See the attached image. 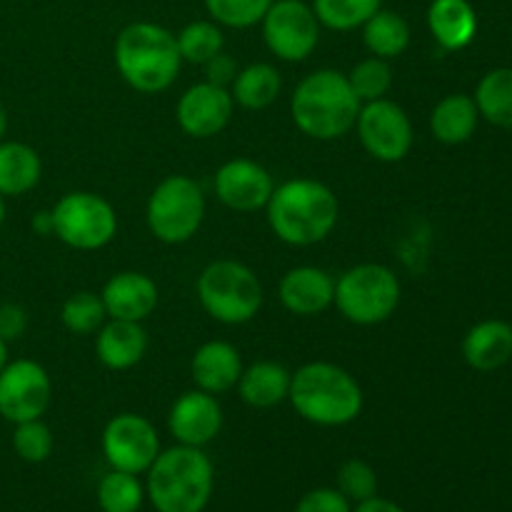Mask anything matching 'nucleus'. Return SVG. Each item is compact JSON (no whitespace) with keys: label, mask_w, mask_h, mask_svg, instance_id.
Segmentation results:
<instances>
[{"label":"nucleus","mask_w":512,"mask_h":512,"mask_svg":"<svg viewBox=\"0 0 512 512\" xmlns=\"http://www.w3.org/2000/svg\"><path fill=\"white\" fill-rule=\"evenodd\" d=\"M290 378H293V373L285 365L275 363V360H258V363L243 368L235 388H238L245 405L265 410L288 400Z\"/></svg>","instance_id":"5701e85b"},{"label":"nucleus","mask_w":512,"mask_h":512,"mask_svg":"<svg viewBox=\"0 0 512 512\" xmlns=\"http://www.w3.org/2000/svg\"><path fill=\"white\" fill-rule=\"evenodd\" d=\"M108 313H105L103 298L88 290H80L73 293L63 303L60 310V320H63L65 330H70L73 335H90L105 323Z\"/></svg>","instance_id":"473e14b6"},{"label":"nucleus","mask_w":512,"mask_h":512,"mask_svg":"<svg viewBox=\"0 0 512 512\" xmlns=\"http://www.w3.org/2000/svg\"><path fill=\"white\" fill-rule=\"evenodd\" d=\"M160 453V438L153 423L143 415L120 413L105 425L103 455L113 470L123 473H148Z\"/></svg>","instance_id":"f8f14e48"},{"label":"nucleus","mask_w":512,"mask_h":512,"mask_svg":"<svg viewBox=\"0 0 512 512\" xmlns=\"http://www.w3.org/2000/svg\"><path fill=\"white\" fill-rule=\"evenodd\" d=\"M240 373H243V360H240L238 348L225 343V340L203 343L195 350L193 363H190V375H193L195 388L210 395L233 390L238 385Z\"/></svg>","instance_id":"6ab92c4d"},{"label":"nucleus","mask_w":512,"mask_h":512,"mask_svg":"<svg viewBox=\"0 0 512 512\" xmlns=\"http://www.w3.org/2000/svg\"><path fill=\"white\" fill-rule=\"evenodd\" d=\"M5 130H8V113H5V105L0 103V140H3Z\"/></svg>","instance_id":"79ce46f5"},{"label":"nucleus","mask_w":512,"mask_h":512,"mask_svg":"<svg viewBox=\"0 0 512 512\" xmlns=\"http://www.w3.org/2000/svg\"><path fill=\"white\" fill-rule=\"evenodd\" d=\"M115 68L125 83L145 95L168 90L180 73L178 40L158 23H130L115 38Z\"/></svg>","instance_id":"20e7f679"},{"label":"nucleus","mask_w":512,"mask_h":512,"mask_svg":"<svg viewBox=\"0 0 512 512\" xmlns=\"http://www.w3.org/2000/svg\"><path fill=\"white\" fill-rule=\"evenodd\" d=\"M473 100L485 120L512 130V68H495L483 75Z\"/></svg>","instance_id":"cd10ccee"},{"label":"nucleus","mask_w":512,"mask_h":512,"mask_svg":"<svg viewBox=\"0 0 512 512\" xmlns=\"http://www.w3.org/2000/svg\"><path fill=\"white\" fill-rule=\"evenodd\" d=\"M383 0H313V13L320 25L338 33L363 28L365 20L378 13Z\"/></svg>","instance_id":"c85d7f7f"},{"label":"nucleus","mask_w":512,"mask_h":512,"mask_svg":"<svg viewBox=\"0 0 512 512\" xmlns=\"http://www.w3.org/2000/svg\"><path fill=\"white\" fill-rule=\"evenodd\" d=\"M360 100L340 70H315L305 75L290 98L295 128L313 140H338L355 128Z\"/></svg>","instance_id":"7ed1b4c3"},{"label":"nucleus","mask_w":512,"mask_h":512,"mask_svg":"<svg viewBox=\"0 0 512 512\" xmlns=\"http://www.w3.org/2000/svg\"><path fill=\"white\" fill-rule=\"evenodd\" d=\"M53 235L73 250H100L118 233V215L103 195L75 190L50 210Z\"/></svg>","instance_id":"1a4fd4ad"},{"label":"nucleus","mask_w":512,"mask_h":512,"mask_svg":"<svg viewBox=\"0 0 512 512\" xmlns=\"http://www.w3.org/2000/svg\"><path fill=\"white\" fill-rule=\"evenodd\" d=\"M348 83L353 93L358 95L360 103H373V100L385 98L390 93V88H393V70H390L388 60L370 55V58L353 65V70L348 73Z\"/></svg>","instance_id":"2f4dec72"},{"label":"nucleus","mask_w":512,"mask_h":512,"mask_svg":"<svg viewBox=\"0 0 512 512\" xmlns=\"http://www.w3.org/2000/svg\"><path fill=\"white\" fill-rule=\"evenodd\" d=\"M335 308L355 325H380L398 310L400 280L380 263H363L335 280Z\"/></svg>","instance_id":"0eeeda50"},{"label":"nucleus","mask_w":512,"mask_h":512,"mask_svg":"<svg viewBox=\"0 0 512 512\" xmlns=\"http://www.w3.org/2000/svg\"><path fill=\"white\" fill-rule=\"evenodd\" d=\"M338 215L340 205L333 190L313 178H295L275 185L265 205L270 230L278 240L295 248L323 243L338 225Z\"/></svg>","instance_id":"f257e3e1"},{"label":"nucleus","mask_w":512,"mask_h":512,"mask_svg":"<svg viewBox=\"0 0 512 512\" xmlns=\"http://www.w3.org/2000/svg\"><path fill=\"white\" fill-rule=\"evenodd\" d=\"M143 498L145 488L133 473L110 470L98 483V505L103 512H138Z\"/></svg>","instance_id":"7c9ffc66"},{"label":"nucleus","mask_w":512,"mask_h":512,"mask_svg":"<svg viewBox=\"0 0 512 512\" xmlns=\"http://www.w3.org/2000/svg\"><path fill=\"white\" fill-rule=\"evenodd\" d=\"M233 95L228 88L208 83H195L185 90L175 105V118L180 130L190 138H213L228 128L233 118Z\"/></svg>","instance_id":"4468645a"},{"label":"nucleus","mask_w":512,"mask_h":512,"mask_svg":"<svg viewBox=\"0 0 512 512\" xmlns=\"http://www.w3.org/2000/svg\"><path fill=\"white\" fill-rule=\"evenodd\" d=\"M203 70H205V80L213 85H220V88H228V85L235 80V75H238V65H235V60L225 53L213 55L208 63H203Z\"/></svg>","instance_id":"58836bf2"},{"label":"nucleus","mask_w":512,"mask_h":512,"mask_svg":"<svg viewBox=\"0 0 512 512\" xmlns=\"http://www.w3.org/2000/svg\"><path fill=\"white\" fill-rule=\"evenodd\" d=\"M283 90V78L278 68L270 63H253L248 68L238 70L235 80L230 83V95L233 103H238L245 110H263L278 100Z\"/></svg>","instance_id":"a878e982"},{"label":"nucleus","mask_w":512,"mask_h":512,"mask_svg":"<svg viewBox=\"0 0 512 512\" xmlns=\"http://www.w3.org/2000/svg\"><path fill=\"white\" fill-rule=\"evenodd\" d=\"M363 43L370 55L383 60H393L403 55L410 45L408 20L393 10H383L370 15L363 23Z\"/></svg>","instance_id":"bb28decb"},{"label":"nucleus","mask_w":512,"mask_h":512,"mask_svg":"<svg viewBox=\"0 0 512 512\" xmlns=\"http://www.w3.org/2000/svg\"><path fill=\"white\" fill-rule=\"evenodd\" d=\"M33 228L38 230L40 235H53V218H50V210H48V213H45V210H43V213L35 215V218H33Z\"/></svg>","instance_id":"a19ab883"},{"label":"nucleus","mask_w":512,"mask_h":512,"mask_svg":"<svg viewBox=\"0 0 512 512\" xmlns=\"http://www.w3.org/2000/svg\"><path fill=\"white\" fill-rule=\"evenodd\" d=\"M205 218L203 188L188 175H168L155 185L145 205V223L165 245L188 243Z\"/></svg>","instance_id":"6e6552de"},{"label":"nucleus","mask_w":512,"mask_h":512,"mask_svg":"<svg viewBox=\"0 0 512 512\" xmlns=\"http://www.w3.org/2000/svg\"><path fill=\"white\" fill-rule=\"evenodd\" d=\"M428 28L443 50H463L478 33V15L468 0H433Z\"/></svg>","instance_id":"4be33fe9"},{"label":"nucleus","mask_w":512,"mask_h":512,"mask_svg":"<svg viewBox=\"0 0 512 512\" xmlns=\"http://www.w3.org/2000/svg\"><path fill=\"white\" fill-rule=\"evenodd\" d=\"M210 20L225 28H253L268 13L273 0H203Z\"/></svg>","instance_id":"72a5a7b5"},{"label":"nucleus","mask_w":512,"mask_h":512,"mask_svg":"<svg viewBox=\"0 0 512 512\" xmlns=\"http://www.w3.org/2000/svg\"><path fill=\"white\" fill-rule=\"evenodd\" d=\"M53 445V433H50V428L40 418L15 423L13 450L25 463H45L50 458V453H53Z\"/></svg>","instance_id":"f704fd0d"},{"label":"nucleus","mask_w":512,"mask_h":512,"mask_svg":"<svg viewBox=\"0 0 512 512\" xmlns=\"http://www.w3.org/2000/svg\"><path fill=\"white\" fill-rule=\"evenodd\" d=\"M355 130L365 153L380 163H400L413 148V123L408 113L388 98L360 105Z\"/></svg>","instance_id":"9b49d317"},{"label":"nucleus","mask_w":512,"mask_h":512,"mask_svg":"<svg viewBox=\"0 0 512 512\" xmlns=\"http://www.w3.org/2000/svg\"><path fill=\"white\" fill-rule=\"evenodd\" d=\"M5 365H8V343L0 338V370H3Z\"/></svg>","instance_id":"37998d69"},{"label":"nucleus","mask_w":512,"mask_h":512,"mask_svg":"<svg viewBox=\"0 0 512 512\" xmlns=\"http://www.w3.org/2000/svg\"><path fill=\"white\" fill-rule=\"evenodd\" d=\"M43 163L30 145L0 140V195H23L40 183Z\"/></svg>","instance_id":"b1692460"},{"label":"nucleus","mask_w":512,"mask_h":512,"mask_svg":"<svg viewBox=\"0 0 512 512\" xmlns=\"http://www.w3.org/2000/svg\"><path fill=\"white\" fill-rule=\"evenodd\" d=\"M260 25L268 50L285 63H300L313 55L320 40L318 18L303 0H273Z\"/></svg>","instance_id":"9d476101"},{"label":"nucleus","mask_w":512,"mask_h":512,"mask_svg":"<svg viewBox=\"0 0 512 512\" xmlns=\"http://www.w3.org/2000/svg\"><path fill=\"white\" fill-rule=\"evenodd\" d=\"M220 428H223V408L215 395L198 388L180 395L168 413V430L178 445L203 448L218 438Z\"/></svg>","instance_id":"dca6fc26"},{"label":"nucleus","mask_w":512,"mask_h":512,"mask_svg":"<svg viewBox=\"0 0 512 512\" xmlns=\"http://www.w3.org/2000/svg\"><path fill=\"white\" fill-rule=\"evenodd\" d=\"M28 328V313L15 303H0V338L5 343L18 340Z\"/></svg>","instance_id":"4c0bfd02"},{"label":"nucleus","mask_w":512,"mask_h":512,"mask_svg":"<svg viewBox=\"0 0 512 512\" xmlns=\"http://www.w3.org/2000/svg\"><path fill=\"white\" fill-rule=\"evenodd\" d=\"M338 490L350 503H363L378 495V475L365 460L350 458L338 470Z\"/></svg>","instance_id":"c9c22d12"},{"label":"nucleus","mask_w":512,"mask_h":512,"mask_svg":"<svg viewBox=\"0 0 512 512\" xmlns=\"http://www.w3.org/2000/svg\"><path fill=\"white\" fill-rule=\"evenodd\" d=\"M3 220H5V200L3 195H0V225H3Z\"/></svg>","instance_id":"c03bdc74"},{"label":"nucleus","mask_w":512,"mask_h":512,"mask_svg":"<svg viewBox=\"0 0 512 512\" xmlns=\"http://www.w3.org/2000/svg\"><path fill=\"white\" fill-rule=\"evenodd\" d=\"M213 463L203 448L175 445L160 450L148 468L150 503L158 512H203L213 495Z\"/></svg>","instance_id":"39448f33"},{"label":"nucleus","mask_w":512,"mask_h":512,"mask_svg":"<svg viewBox=\"0 0 512 512\" xmlns=\"http://www.w3.org/2000/svg\"><path fill=\"white\" fill-rule=\"evenodd\" d=\"M178 50L183 63H193V65H203L208 63L213 55L223 53V30H220L218 23L213 20H193V23L185 25L178 35Z\"/></svg>","instance_id":"c756f323"},{"label":"nucleus","mask_w":512,"mask_h":512,"mask_svg":"<svg viewBox=\"0 0 512 512\" xmlns=\"http://www.w3.org/2000/svg\"><path fill=\"white\" fill-rule=\"evenodd\" d=\"M295 512H353V503L338 488H315L300 498Z\"/></svg>","instance_id":"e433bc0d"},{"label":"nucleus","mask_w":512,"mask_h":512,"mask_svg":"<svg viewBox=\"0 0 512 512\" xmlns=\"http://www.w3.org/2000/svg\"><path fill=\"white\" fill-rule=\"evenodd\" d=\"M465 363L480 373H493L512 358V325L503 320H485L470 328L463 340Z\"/></svg>","instance_id":"412c9836"},{"label":"nucleus","mask_w":512,"mask_h":512,"mask_svg":"<svg viewBox=\"0 0 512 512\" xmlns=\"http://www.w3.org/2000/svg\"><path fill=\"white\" fill-rule=\"evenodd\" d=\"M290 405L308 423L320 428H340L363 413V388L345 368L335 363L303 365L290 378Z\"/></svg>","instance_id":"f03ea898"},{"label":"nucleus","mask_w":512,"mask_h":512,"mask_svg":"<svg viewBox=\"0 0 512 512\" xmlns=\"http://www.w3.org/2000/svg\"><path fill=\"white\" fill-rule=\"evenodd\" d=\"M278 295L288 313L310 318V315L325 313L333 305L335 280L323 268L300 265V268L288 270L280 278Z\"/></svg>","instance_id":"a211bd4d"},{"label":"nucleus","mask_w":512,"mask_h":512,"mask_svg":"<svg viewBox=\"0 0 512 512\" xmlns=\"http://www.w3.org/2000/svg\"><path fill=\"white\" fill-rule=\"evenodd\" d=\"M53 398L48 370L35 360H15L0 370V415L8 423L43 418Z\"/></svg>","instance_id":"ddd939ff"},{"label":"nucleus","mask_w":512,"mask_h":512,"mask_svg":"<svg viewBox=\"0 0 512 512\" xmlns=\"http://www.w3.org/2000/svg\"><path fill=\"white\" fill-rule=\"evenodd\" d=\"M148 350V335L140 323L133 320H113L103 323L95 335V355L108 370H130L143 360Z\"/></svg>","instance_id":"aec40b11"},{"label":"nucleus","mask_w":512,"mask_h":512,"mask_svg":"<svg viewBox=\"0 0 512 512\" xmlns=\"http://www.w3.org/2000/svg\"><path fill=\"white\" fill-rule=\"evenodd\" d=\"M478 105L468 95H448L440 100L430 115V130L435 140L445 145H460L473 138L478 128Z\"/></svg>","instance_id":"393cba45"},{"label":"nucleus","mask_w":512,"mask_h":512,"mask_svg":"<svg viewBox=\"0 0 512 512\" xmlns=\"http://www.w3.org/2000/svg\"><path fill=\"white\" fill-rule=\"evenodd\" d=\"M215 195L235 213H255L268 205L275 183L273 175L250 158H233L215 173Z\"/></svg>","instance_id":"2eb2a0df"},{"label":"nucleus","mask_w":512,"mask_h":512,"mask_svg":"<svg viewBox=\"0 0 512 512\" xmlns=\"http://www.w3.org/2000/svg\"><path fill=\"white\" fill-rule=\"evenodd\" d=\"M353 512H405L400 508L398 503H393V500H385V498H370V500H363V503H358L353 508Z\"/></svg>","instance_id":"ea45409f"},{"label":"nucleus","mask_w":512,"mask_h":512,"mask_svg":"<svg viewBox=\"0 0 512 512\" xmlns=\"http://www.w3.org/2000/svg\"><path fill=\"white\" fill-rule=\"evenodd\" d=\"M195 293L205 313L223 325L250 323L263 308V285L258 275L238 260H215L205 265Z\"/></svg>","instance_id":"423d86ee"},{"label":"nucleus","mask_w":512,"mask_h":512,"mask_svg":"<svg viewBox=\"0 0 512 512\" xmlns=\"http://www.w3.org/2000/svg\"><path fill=\"white\" fill-rule=\"evenodd\" d=\"M100 298H103L108 318L143 323L158 305V285L150 275L138 273V270H123L105 283Z\"/></svg>","instance_id":"f3484780"}]
</instances>
